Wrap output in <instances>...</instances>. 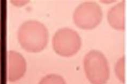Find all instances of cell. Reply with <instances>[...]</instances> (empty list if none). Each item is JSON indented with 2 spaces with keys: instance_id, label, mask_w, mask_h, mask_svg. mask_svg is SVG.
Masks as SVG:
<instances>
[{
  "instance_id": "4",
  "label": "cell",
  "mask_w": 127,
  "mask_h": 84,
  "mask_svg": "<svg viewBox=\"0 0 127 84\" xmlns=\"http://www.w3.org/2000/svg\"><path fill=\"white\" fill-rule=\"evenodd\" d=\"M102 12L100 5L94 2L86 1L79 4L73 14L75 24L80 29L91 30L101 22Z\"/></svg>"
},
{
  "instance_id": "3",
  "label": "cell",
  "mask_w": 127,
  "mask_h": 84,
  "mask_svg": "<svg viewBox=\"0 0 127 84\" xmlns=\"http://www.w3.org/2000/svg\"><path fill=\"white\" fill-rule=\"evenodd\" d=\"M53 49L59 55L69 57L75 55L81 46V39L76 31L68 28L60 29L53 36Z\"/></svg>"
},
{
  "instance_id": "1",
  "label": "cell",
  "mask_w": 127,
  "mask_h": 84,
  "mask_svg": "<svg viewBox=\"0 0 127 84\" xmlns=\"http://www.w3.org/2000/svg\"><path fill=\"white\" fill-rule=\"evenodd\" d=\"M17 36L22 48L29 52H40L48 43L47 29L42 23L35 20L23 23L18 29Z\"/></svg>"
},
{
  "instance_id": "8",
  "label": "cell",
  "mask_w": 127,
  "mask_h": 84,
  "mask_svg": "<svg viewBox=\"0 0 127 84\" xmlns=\"http://www.w3.org/2000/svg\"><path fill=\"white\" fill-rule=\"evenodd\" d=\"M123 58H122L121 59H120L116 67V73L117 76H118L120 80H122L123 82Z\"/></svg>"
},
{
  "instance_id": "7",
  "label": "cell",
  "mask_w": 127,
  "mask_h": 84,
  "mask_svg": "<svg viewBox=\"0 0 127 84\" xmlns=\"http://www.w3.org/2000/svg\"><path fill=\"white\" fill-rule=\"evenodd\" d=\"M38 84H66V83L61 76L51 74L43 77Z\"/></svg>"
},
{
  "instance_id": "5",
  "label": "cell",
  "mask_w": 127,
  "mask_h": 84,
  "mask_svg": "<svg viewBox=\"0 0 127 84\" xmlns=\"http://www.w3.org/2000/svg\"><path fill=\"white\" fill-rule=\"evenodd\" d=\"M26 61L19 53L9 51L6 55V77L9 82H14L21 79L26 72Z\"/></svg>"
},
{
  "instance_id": "2",
  "label": "cell",
  "mask_w": 127,
  "mask_h": 84,
  "mask_svg": "<svg viewBox=\"0 0 127 84\" xmlns=\"http://www.w3.org/2000/svg\"><path fill=\"white\" fill-rule=\"evenodd\" d=\"M84 69L86 76L92 84H106L109 77L108 62L103 53L93 50L85 55Z\"/></svg>"
},
{
  "instance_id": "6",
  "label": "cell",
  "mask_w": 127,
  "mask_h": 84,
  "mask_svg": "<svg viewBox=\"0 0 127 84\" xmlns=\"http://www.w3.org/2000/svg\"><path fill=\"white\" fill-rule=\"evenodd\" d=\"M125 3L120 2L109 10L107 19L109 25L117 30L122 31L125 29Z\"/></svg>"
}]
</instances>
